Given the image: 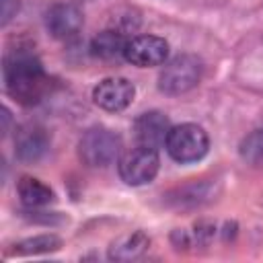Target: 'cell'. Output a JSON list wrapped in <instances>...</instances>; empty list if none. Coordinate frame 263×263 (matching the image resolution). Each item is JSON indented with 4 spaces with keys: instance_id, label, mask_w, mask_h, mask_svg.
<instances>
[{
    "instance_id": "cell-1",
    "label": "cell",
    "mask_w": 263,
    "mask_h": 263,
    "mask_svg": "<svg viewBox=\"0 0 263 263\" xmlns=\"http://www.w3.org/2000/svg\"><path fill=\"white\" fill-rule=\"evenodd\" d=\"M4 84L8 95L21 105H37L49 88L39 58L27 49H12L4 60Z\"/></svg>"
},
{
    "instance_id": "cell-2",
    "label": "cell",
    "mask_w": 263,
    "mask_h": 263,
    "mask_svg": "<svg viewBox=\"0 0 263 263\" xmlns=\"http://www.w3.org/2000/svg\"><path fill=\"white\" fill-rule=\"evenodd\" d=\"M121 138L109 127L97 125L82 134L78 142V156L86 166L105 168L119 160L121 156Z\"/></svg>"
},
{
    "instance_id": "cell-3",
    "label": "cell",
    "mask_w": 263,
    "mask_h": 263,
    "mask_svg": "<svg viewBox=\"0 0 263 263\" xmlns=\"http://www.w3.org/2000/svg\"><path fill=\"white\" fill-rule=\"evenodd\" d=\"M164 148L175 162L191 164L201 160L208 154L210 138H208V132L197 123H179L171 127Z\"/></svg>"
},
{
    "instance_id": "cell-4",
    "label": "cell",
    "mask_w": 263,
    "mask_h": 263,
    "mask_svg": "<svg viewBox=\"0 0 263 263\" xmlns=\"http://www.w3.org/2000/svg\"><path fill=\"white\" fill-rule=\"evenodd\" d=\"M199 80H201V62L195 55L181 53L164 62V68L158 74V88L164 95L179 97L195 88Z\"/></svg>"
},
{
    "instance_id": "cell-5",
    "label": "cell",
    "mask_w": 263,
    "mask_h": 263,
    "mask_svg": "<svg viewBox=\"0 0 263 263\" xmlns=\"http://www.w3.org/2000/svg\"><path fill=\"white\" fill-rule=\"evenodd\" d=\"M158 168H160V158L156 148L142 146V144L123 152L117 160V171L121 181L132 187L150 183L158 175Z\"/></svg>"
},
{
    "instance_id": "cell-6",
    "label": "cell",
    "mask_w": 263,
    "mask_h": 263,
    "mask_svg": "<svg viewBox=\"0 0 263 263\" xmlns=\"http://www.w3.org/2000/svg\"><path fill=\"white\" fill-rule=\"evenodd\" d=\"M123 58L138 68L162 66L168 58V43L156 35H136L127 39Z\"/></svg>"
},
{
    "instance_id": "cell-7",
    "label": "cell",
    "mask_w": 263,
    "mask_h": 263,
    "mask_svg": "<svg viewBox=\"0 0 263 263\" xmlns=\"http://www.w3.org/2000/svg\"><path fill=\"white\" fill-rule=\"evenodd\" d=\"M136 97V86L123 78V76H109L103 78L95 88H92V101L99 105L103 111L109 113H119L132 105Z\"/></svg>"
},
{
    "instance_id": "cell-8",
    "label": "cell",
    "mask_w": 263,
    "mask_h": 263,
    "mask_svg": "<svg viewBox=\"0 0 263 263\" xmlns=\"http://www.w3.org/2000/svg\"><path fill=\"white\" fill-rule=\"evenodd\" d=\"M45 27L51 37L68 41L82 29V12L70 2H58L45 12Z\"/></svg>"
},
{
    "instance_id": "cell-9",
    "label": "cell",
    "mask_w": 263,
    "mask_h": 263,
    "mask_svg": "<svg viewBox=\"0 0 263 263\" xmlns=\"http://www.w3.org/2000/svg\"><path fill=\"white\" fill-rule=\"evenodd\" d=\"M171 121L160 111H146L134 121V138L142 146L160 148L166 142V136L171 132Z\"/></svg>"
},
{
    "instance_id": "cell-10",
    "label": "cell",
    "mask_w": 263,
    "mask_h": 263,
    "mask_svg": "<svg viewBox=\"0 0 263 263\" xmlns=\"http://www.w3.org/2000/svg\"><path fill=\"white\" fill-rule=\"evenodd\" d=\"M14 146H16V156L23 162H37L49 148V138L45 129L37 125H25L16 132L14 136Z\"/></svg>"
},
{
    "instance_id": "cell-11",
    "label": "cell",
    "mask_w": 263,
    "mask_h": 263,
    "mask_svg": "<svg viewBox=\"0 0 263 263\" xmlns=\"http://www.w3.org/2000/svg\"><path fill=\"white\" fill-rule=\"evenodd\" d=\"M125 43H127V37L121 31L107 29V31H101L99 35L92 37V41H90V53L95 58H101V60H111V58L123 55Z\"/></svg>"
},
{
    "instance_id": "cell-12",
    "label": "cell",
    "mask_w": 263,
    "mask_h": 263,
    "mask_svg": "<svg viewBox=\"0 0 263 263\" xmlns=\"http://www.w3.org/2000/svg\"><path fill=\"white\" fill-rule=\"evenodd\" d=\"M150 245V238L144 232H132L125 234L121 238H117L111 247H109V259L111 261H132L138 259Z\"/></svg>"
},
{
    "instance_id": "cell-13",
    "label": "cell",
    "mask_w": 263,
    "mask_h": 263,
    "mask_svg": "<svg viewBox=\"0 0 263 263\" xmlns=\"http://www.w3.org/2000/svg\"><path fill=\"white\" fill-rule=\"evenodd\" d=\"M16 191H18L21 201L27 208H41L53 201V191L49 189V185H45L43 181L35 177H27V175L21 177L16 183Z\"/></svg>"
},
{
    "instance_id": "cell-14",
    "label": "cell",
    "mask_w": 263,
    "mask_h": 263,
    "mask_svg": "<svg viewBox=\"0 0 263 263\" xmlns=\"http://www.w3.org/2000/svg\"><path fill=\"white\" fill-rule=\"evenodd\" d=\"M62 247V238L55 234H37L31 238H25L14 245V255H43L58 251Z\"/></svg>"
},
{
    "instance_id": "cell-15",
    "label": "cell",
    "mask_w": 263,
    "mask_h": 263,
    "mask_svg": "<svg viewBox=\"0 0 263 263\" xmlns=\"http://www.w3.org/2000/svg\"><path fill=\"white\" fill-rule=\"evenodd\" d=\"M240 156L255 166H263V129L249 134L240 144Z\"/></svg>"
},
{
    "instance_id": "cell-16",
    "label": "cell",
    "mask_w": 263,
    "mask_h": 263,
    "mask_svg": "<svg viewBox=\"0 0 263 263\" xmlns=\"http://www.w3.org/2000/svg\"><path fill=\"white\" fill-rule=\"evenodd\" d=\"M18 12V0H0V23L8 25L12 21V16H16Z\"/></svg>"
}]
</instances>
